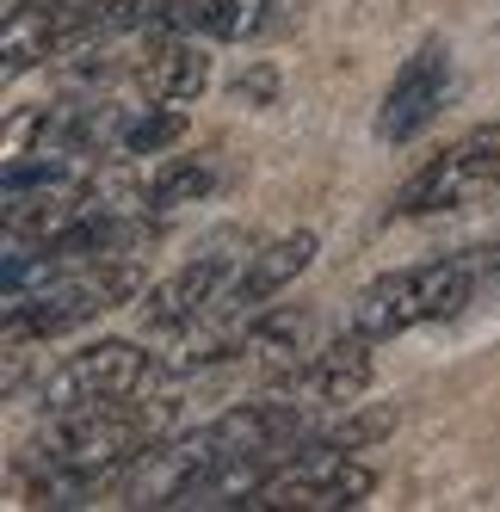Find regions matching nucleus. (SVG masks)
<instances>
[{"label":"nucleus","mask_w":500,"mask_h":512,"mask_svg":"<svg viewBox=\"0 0 500 512\" xmlns=\"http://www.w3.org/2000/svg\"><path fill=\"white\" fill-rule=\"evenodd\" d=\"M173 432H180V408L161 395H130V401L87 408V414H56L44 438L31 445L38 451V500L75 506L87 488L124 482V469Z\"/></svg>","instance_id":"nucleus-1"},{"label":"nucleus","mask_w":500,"mask_h":512,"mask_svg":"<svg viewBox=\"0 0 500 512\" xmlns=\"http://www.w3.org/2000/svg\"><path fill=\"white\" fill-rule=\"evenodd\" d=\"M470 303H482V253H457V260L383 272L377 284H365L359 297H352V327L383 346V340L408 334V327L451 321Z\"/></svg>","instance_id":"nucleus-2"},{"label":"nucleus","mask_w":500,"mask_h":512,"mask_svg":"<svg viewBox=\"0 0 500 512\" xmlns=\"http://www.w3.org/2000/svg\"><path fill=\"white\" fill-rule=\"evenodd\" d=\"M142 290V253L130 260H99V266H75V272H56L50 284H38L31 297L7 303V346H31V340H56L68 327H81L118 303H136Z\"/></svg>","instance_id":"nucleus-3"},{"label":"nucleus","mask_w":500,"mask_h":512,"mask_svg":"<svg viewBox=\"0 0 500 512\" xmlns=\"http://www.w3.org/2000/svg\"><path fill=\"white\" fill-rule=\"evenodd\" d=\"M161 377V364L149 358V346L136 340H93L87 352H68L56 371L38 383V414H87V408H112V401H130Z\"/></svg>","instance_id":"nucleus-4"},{"label":"nucleus","mask_w":500,"mask_h":512,"mask_svg":"<svg viewBox=\"0 0 500 512\" xmlns=\"http://www.w3.org/2000/svg\"><path fill=\"white\" fill-rule=\"evenodd\" d=\"M500 192V118L457 136L451 149H439L408 186L396 192V216H439V210H463Z\"/></svg>","instance_id":"nucleus-5"},{"label":"nucleus","mask_w":500,"mask_h":512,"mask_svg":"<svg viewBox=\"0 0 500 512\" xmlns=\"http://www.w3.org/2000/svg\"><path fill=\"white\" fill-rule=\"evenodd\" d=\"M377 494L365 457H291L247 494V512H352Z\"/></svg>","instance_id":"nucleus-6"},{"label":"nucleus","mask_w":500,"mask_h":512,"mask_svg":"<svg viewBox=\"0 0 500 512\" xmlns=\"http://www.w3.org/2000/svg\"><path fill=\"white\" fill-rule=\"evenodd\" d=\"M105 0H13L7 7V81H19L25 68H38L62 50H75L87 31H99Z\"/></svg>","instance_id":"nucleus-7"},{"label":"nucleus","mask_w":500,"mask_h":512,"mask_svg":"<svg viewBox=\"0 0 500 512\" xmlns=\"http://www.w3.org/2000/svg\"><path fill=\"white\" fill-rule=\"evenodd\" d=\"M445 99H451V50L445 44H420L396 68V81H389V93L377 105V142H389V149L414 142L445 112Z\"/></svg>","instance_id":"nucleus-8"},{"label":"nucleus","mask_w":500,"mask_h":512,"mask_svg":"<svg viewBox=\"0 0 500 512\" xmlns=\"http://www.w3.org/2000/svg\"><path fill=\"white\" fill-rule=\"evenodd\" d=\"M309 260H315V235L309 229H291V235L266 241L260 253H247V260H241V272H229L210 321H247V315H260L272 297H284V290L309 272Z\"/></svg>","instance_id":"nucleus-9"},{"label":"nucleus","mask_w":500,"mask_h":512,"mask_svg":"<svg viewBox=\"0 0 500 512\" xmlns=\"http://www.w3.org/2000/svg\"><path fill=\"white\" fill-rule=\"evenodd\" d=\"M229 272H235V253L204 247L192 266H180L167 284H155L149 297H142V327H149V334H186L192 321H204L210 309H217Z\"/></svg>","instance_id":"nucleus-10"},{"label":"nucleus","mask_w":500,"mask_h":512,"mask_svg":"<svg viewBox=\"0 0 500 512\" xmlns=\"http://www.w3.org/2000/svg\"><path fill=\"white\" fill-rule=\"evenodd\" d=\"M371 377H377V340L352 327V334H340L334 346H321L297 371V401L340 414V408H352V401L371 389Z\"/></svg>","instance_id":"nucleus-11"},{"label":"nucleus","mask_w":500,"mask_h":512,"mask_svg":"<svg viewBox=\"0 0 500 512\" xmlns=\"http://www.w3.org/2000/svg\"><path fill=\"white\" fill-rule=\"evenodd\" d=\"M204 81H210V56H204V44L186 38V31H167L136 68V93H149L155 105H192L204 93Z\"/></svg>","instance_id":"nucleus-12"},{"label":"nucleus","mask_w":500,"mask_h":512,"mask_svg":"<svg viewBox=\"0 0 500 512\" xmlns=\"http://www.w3.org/2000/svg\"><path fill=\"white\" fill-rule=\"evenodd\" d=\"M278 25V0H180L161 31H198L217 44H254Z\"/></svg>","instance_id":"nucleus-13"},{"label":"nucleus","mask_w":500,"mask_h":512,"mask_svg":"<svg viewBox=\"0 0 500 512\" xmlns=\"http://www.w3.org/2000/svg\"><path fill=\"white\" fill-rule=\"evenodd\" d=\"M389 432H396V408H340L328 426H303L291 438V457H359V451L383 445Z\"/></svg>","instance_id":"nucleus-14"},{"label":"nucleus","mask_w":500,"mask_h":512,"mask_svg":"<svg viewBox=\"0 0 500 512\" xmlns=\"http://www.w3.org/2000/svg\"><path fill=\"white\" fill-rule=\"evenodd\" d=\"M303 340H309V315L303 309H272V315L235 321V358L260 364V371H291Z\"/></svg>","instance_id":"nucleus-15"},{"label":"nucleus","mask_w":500,"mask_h":512,"mask_svg":"<svg viewBox=\"0 0 500 512\" xmlns=\"http://www.w3.org/2000/svg\"><path fill=\"white\" fill-rule=\"evenodd\" d=\"M180 136H186V112H180V105H155V99H142L136 112H130V124L118 130V149H112V155L142 161V155L173 149Z\"/></svg>","instance_id":"nucleus-16"},{"label":"nucleus","mask_w":500,"mask_h":512,"mask_svg":"<svg viewBox=\"0 0 500 512\" xmlns=\"http://www.w3.org/2000/svg\"><path fill=\"white\" fill-rule=\"evenodd\" d=\"M210 186H217V161H210V155H186V161H173L167 173L149 179L142 210H149V216H167V210H180V204H198Z\"/></svg>","instance_id":"nucleus-17"},{"label":"nucleus","mask_w":500,"mask_h":512,"mask_svg":"<svg viewBox=\"0 0 500 512\" xmlns=\"http://www.w3.org/2000/svg\"><path fill=\"white\" fill-rule=\"evenodd\" d=\"M180 0H105L99 7V31H142V25H167V13Z\"/></svg>","instance_id":"nucleus-18"},{"label":"nucleus","mask_w":500,"mask_h":512,"mask_svg":"<svg viewBox=\"0 0 500 512\" xmlns=\"http://www.w3.org/2000/svg\"><path fill=\"white\" fill-rule=\"evenodd\" d=\"M235 93L241 99H272V68H254L247 81H235Z\"/></svg>","instance_id":"nucleus-19"},{"label":"nucleus","mask_w":500,"mask_h":512,"mask_svg":"<svg viewBox=\"0 0 500 512\" xmlns=\"http://www.w3.org/2000/svg\"><path fill=\"white\" fill-rule=\"evenodd\" d=\"M482 260H488V266H500V241H494V247H488V253H482Z\"/></svg>","instance_id":"nucleus-20"}]
</instances>
